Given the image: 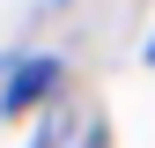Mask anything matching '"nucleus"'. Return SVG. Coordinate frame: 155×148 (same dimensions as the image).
Instances as JSON below:
<instances>
[{
  "label": "nucleus",
  "mask_w": 155,
  "mask_h": 148,
  "mask_svg": "<svg viewBox=\"0 0 155 148\" xmlns=\"http://www.w3.org/2000/svg\"><path fill=\"white\" fill-rule=\"evenodd\" d=\"M52 82H59V59H22V67L8 74V89H0V111H8V119H22L37 96H52Z\"/></svg>",
  "instance_id": "f257e3e1"
}]
</instances>
